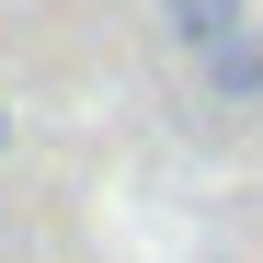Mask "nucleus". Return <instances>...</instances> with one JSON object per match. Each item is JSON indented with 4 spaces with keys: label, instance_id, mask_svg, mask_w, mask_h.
<instances>
[{
    "label": "nucleus",
    "instance_id": "f257e3e1",
    "mask_svg": "<svg viewBox=\"0 0 263 263\" xmlns=\"http://www.w3.org/2000/svg\"><path fill=\"white\" fill-rule=\"evenodd\" d=\"M160 12H172V34H183L195 58H206V46H229V34H252L240 0H160Z\"/></svg>",
    "mask_w": 263,
    "mask_h": 263
},
{
    "label": "nucleus",
    "instance_id": "f03ea898",
    "mask_svg": "<svg viewBox=\"0 0 263 263\" xmlns=\"http://www.w3.org/2000/svg\"><path fill=\"white\" fill-rule=\"evenodd\" d=\"M206 92H229V103H252V92H263V34H229V46H206Z\"/></svg>",
    "mask_w": 263,
    "mask_h": 263
},
{
    "label": "nucleus",
    "instance_id": "7ed1b4c3",
    "mask_svg": "<svg viewBox=\"0 0 263 263\" xmlns=\"http://www.w3.org/2000/svg\"><path fill=\"white\" fill-rule=\"evenodd\" d=\"M0 149H12V115H0Z\"/></svg>",
    "mask_w": 263,
    "mask_h": 263
}]
</instances>
